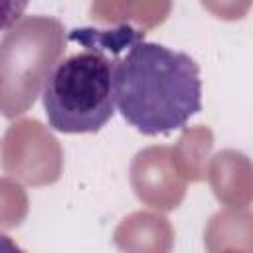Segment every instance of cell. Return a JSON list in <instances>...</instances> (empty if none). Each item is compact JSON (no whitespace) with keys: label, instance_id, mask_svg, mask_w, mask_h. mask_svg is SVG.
<instances>
[{"label":"cell","instance_id":"obj_1","mask_svg":"<svg viewBox=\"0 0 253 253\" xmlns=\"http://www.w3.org/2000/svg\"><path fill=\"white\" fill-rule=\"evenodd\" d=\"M113 95L123 119L138 132L166 134L202 111L200 67L188 53L146 42L132 30L115 59Z\"/></svg>","mask_w":253,"mask_h":253},{"label":"cell","instance_id":"obj_2","mask_svg":"<svg viewBox=\"0 0 253 253\" xmlns=\"http://www.w3.org/2000/svg\"><path fill=\"white\" fill-rule=\"evenodd\" d=\"M134 28H79L71 38L83 49L59 59L45 75L42 103L47 125L57 132L101 130L115 115L113 69Z\"/></svg>","mask_w":253,"mask_h":253},{"label":"cell","instance_id":"obj_3","mask_svg":"<svg viewBox=\"0 0 253 253\" xmlns=\"http://www.w3.org/2000/svg\"><path fill=\"white\" fill-rule=\"evenodd\" d=\"M30 0H0V32L14 26L26 12Z\"/></svg>","mask_w":253,"mask_h":253}]
</instances>
